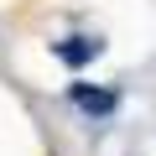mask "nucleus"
<instances>
[{"instance_id":"nucleus-1","label":"nucleus","mask_w":156,"mask_h":156,"mask_svg":"<svg viewBox=\"0 0 156 156\" xmlns=\"http://www.w3.org/2000/svg\"><path fill=\"white\" fill-rule=\"evenodd\" d=\"M52 52H57L62 62H73V68H83L89 57H99V52H104V42H99V37H68V42H57Z\"/></svg>"},{"instance_id":"nucleus-2","label":"nucleus","mask_w":156,"mask_h":156,"mask_svg":"<svg viewBox=\"0 0 156 156\" xmlns=\"http://www.w3.org/2000/svg\"><path fill=\"white\" fill-rule=\"evenodd\" d=\"M73 104L83 115H109L115 109V94L109 89H89V83H73Z\"/></svg>"}]
</instances>
